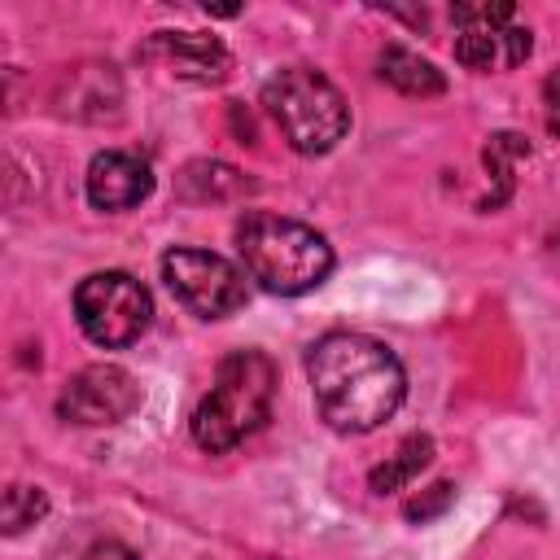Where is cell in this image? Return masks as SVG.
Masks as SVG:
<instances>
[{
  "label": "cell",
  "mask_w": 560,
  "mask_h": 560,
  "mask_svg": "<svg viewBox=\"0 0 560 560\" xmlns=\"http://www.w3.org/2000/svg\"><path fill=\"white\" fill-rule=\"evenodd\" d=\"M306 381L315 411L337 433L381 429L407 398L398 354L368 332H324L306 350Z\"/></svg>",
  "instance_id": "1"
},
{
  "label": "cell",
  "mask_w": 560,
  "mask_h": 560,
  "mask_svg": "<svg viewBox=\"0 0 560 560\" xmlns=\"http://www.w3.org/2000/svg\"><path fill=\"white\" fill-rule=\"evenodd\" d=\"M236 254H241L245 276L254 284H262L267 293H280V298L311 293L332 271V245L315 228L284 219V214H267V210L241 214Z\"/></svg>",
  "instance_id": "2"
},
{
  "label": "cell",
  "mask_w": 560,
  "mask_h": 560,
  "mask_svg": "<svg viewBox=\"0 0 560 560\" xmlns=\"http://www.w3.org/2000/svg\"><path fill=\"white\" fill-rule=\"evenodd\" d=\"M276 402V363L262 350H232L214 368V385L192 411V442L210 455L258 433Z\"/></svg>",
  "instance_id": "3"
},
{
  "label": "cell",
  "mask_w": 560,
  "mask_h": 560,
  "mask_svg": "<svg viewBox=\"0 0 560 560\" xmlns=\"http://www.w3.org/2000/svg\"><path fill=\"white\" fill-rule=\"evenodd\" d=\"M262 109L271 114V122L280 127L289 149L302 158H319V153L337 149L341 136L350 131L346 96L337 92V83L328 74H319L311 66H289V70L271 74L262 88Z\"/></svg>",
  "instance_id": "4"
},
{
  "label": "cell",
  "mask_w": 560,
  "mask_h": 560,
  "mask_svg": "<svg viewBox=\"0 0 560 560\" xmlns=\"http://www.w3.org/2000/svg\"><path fill=\"white\" fill-rule=\"evenodd\" d=\"M74 319L92 346L122 350L144 337L153 319V298L127 271H92L74 289Z\"/></svg>",
  "instance_id": "5"
},
{
  "label": "cell",
  "mask_w": 560,
  "mask_h": 560,
  "mask_svg": "<svg viewBox=\"0 0 560 560\" xmlns=\"http://www.w3.org/2000/svg\"><path fill=\"white\" fill-rule=\"evenodd\" d=\"M162 280L175 293L179 306H188L197 319H228L245 306V271L228 258L192 245H175L162 254Z\"/></svg>",
  "instance_id": "6"
},
{
  "label": "cell",
  "mask_w": 560,
  "mask_h": 560,
  "mask_svg": "<svg viewBox=\"0 0 560 560\" xmlns=\"http://www.w3.org/2000/svg\"><path fill=\"white\" fill-rule=\"evenodd\" d=\"M140 385L127 368L118 363H88L79 368L61 394H57V416L70 420V424H88V429H101V424H118L127 420L136 407H140Z\"/></svg>",
  "instance_id": "7"
},
{
  "label": "cell",
  "mask_w": 560,
  "mask_h": 560,
  "mask_svg": "<svg viewBox=\"0 0 560 560\" xmlns=\"http://www.w3.org/2000/svg\"><path fill=\"white\" fill-rule=\"evenodd\" d=\"M144 61H162L171 66L179 79H192V83H219L232 66V52L223 48L219 35H201V31H158L144 48H140Z\"/></svg>",
  "instance_id": "8"
},
{
  "label": "cell",
  "mask_w": 560,
  "mask_h": 560,
  "mask_svg": "<svg viewBox=\"0 0 560 560\" xmlns=\"http://www.w3.org/2000/svg\"><path fill=\"white\" fill-rule=\"evenodd\" d=\"M83 188H88V201L96 210H131V206H140L153 192V171L136 153L105 149V153H96L88 162Z\"/></svg>",
  "instance_id": "9"
},
{
  "label": "cell",
  "mask_w": 560,
  "mask_h": 560,
  "mask_svg": "<svg viewBox=\"0 0 560 560\" xmlns=\"http://www.w3.org/2000/svg\"><path fill=\"white\" fill-rule=\"evenodd\" d=\"M529 48L534 39L525 26H459L455 31V61L477 74L512 70L529 57Z\"/></svg>",
  "instance_id": "10"
},
{
  "label": "cell",
  "mask_w": 560,
  "mask_h": 560,
  "mask_svg": "<svg viewBox=\"0 0 560 560\" xmlns=\"http://www.w3.org/2000/svg\"><path fill=\"white\" fill-rule=\"evenodd\" d=\"M376 74H381V83H389V88L402 92V96H442V92H446V74H442L429 57H420V52H411V48H402V44L381 48Z\"/></svg>",
  "instance_id": "11"
},
{
  "label": "cell",
  "mask_w": 560,
  "mask_h": 560,
  "mask_svg": "<svg viewBox=\"0 0 560 560\" xmlns=\"http://www.w3.org/2000/svg\"><path fill=\"white\" fill-rule=\"evenodd\" d=\"M254 184L228 166V162H214V158H201V162H188L179 175H175V192L192 206H206V201H232V197H245Z\"/></svg>",
  "instance_id": "12"
},
{
  "label": "cell",
  "mask_w": 560,
  "mask_h": 560,
  "mask_svg": "<svg viewBox=\"0 0 560 560\" xmlns=\"http://www.w3.org/2000/svg\"><path fill=\"white\" fill-rule=\"evenodd\" d=\"M433 459V438L429 433H411L394 446V455H385V464H376L368 472V486L376 494H394V490H407Z\"/></svg>",
  "instance_id": "13"
},
{
  "label": "cell",
  "mask_w": 560,
  "mask_h": 560,
  "mask_svg": "<svg viewBox=\"0 0 560 560\" xmlns=\"http://www.w3.org/2000/svg\"><path fill=\"white\" fill-rule=\"evenodd\" d=\"M48 516V494L39 486H9L0 499V529L13 538Z\"/></svg>",
  "instance_id": "14"
},
{
  "label": "cell",
  "mask_w": 560,
  "mask_h": 560,
  "mask_svg": "<svg viewBox=\"0 0 560 560\" xmlns=\"http://www.w3.org/2000/svg\"><path fill=\"white\" fill-rule=\"evenodd\" d=\"M481 158H486V171L499 179V192H494V206H499L512 192V162L516 158H529V144L521 136H512V131H499V136H490V144H486Z\"/></svg>",
  "instance_id": "15"
},
{
  "label": "cell",
  "mask_w": 560,
  "mask_h": 560,
  "mask_svg": "<svg viewBox=\"0 0 560 560\" xmlns=\"http://www.w3.org/2000/svg\"><path fill=\"white\" fill-rule=\"evenodd\" d=\"M451 503H455V486H451V481H438V486H429L424 494L407 499V503H402V516H407V521H429V516L446 512Z\"/></svg>",
  "instance_id": "16"
},
{
  "label": "cell",
  "mask_w": 560,
  "mask_h": 560,
  "mask_svg": "<svg viewBox=\"0 0 560 560\" xmlns=\"http://www.w3.org/2000/svg\"><path fill=\"white\" fill-rule=\"evenodd\" d=\"M512 4H455L451 22L455 26H512Z\"/></svg>",
  "instance_id": "17"
},
{
  "label": "cell",
  "mask_w": 560,
  "mask_h": 560,
  "mask_svg": "<svg viewBox=\"0 0 560 560\" xmlns=\"http://www.w3.org/2000/svg\"><path fill=\"white\" fill-rule=\"evenodd\" d=\"M542 105H547V127H551V136H560V66L547 74V83H542Z\"/></svg>",
  "instance_id": "18"
},
{
  "label": "cell",
  "mask_w": 560,
  "mask_h": 560,
  "mask_svg": "<svg viewBox=\"0 0 560 560\" xmlns=\"http://www.w3.org/2000/svg\"><path fill=\"white\" fill-rule=\"evenodd\" d=\"M83 560H140L127 542H114V538H105V542H92L88 551H83Z\"/></svg>",
  "instance_id": "19"
}]
</instances>
